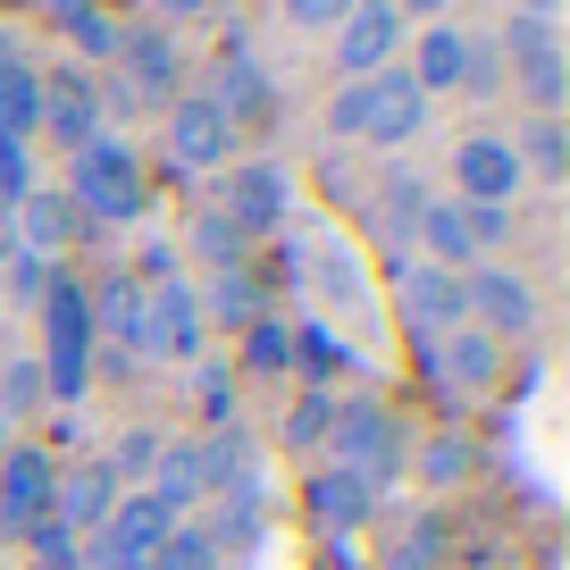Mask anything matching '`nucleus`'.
<instances>
[{"instance_id":"c03bdc74","label":"nucleus","mask_w":570,"mask_h":570,"mask_svg":"<svg viewBox=\"0 0 570 570\" xmlns=\"http://www.w3.org/2000/svg\"><path fill=\"white\" fill-rule=\"evenodd\" d=\"M462 92H503V59H495V42H470V59H462Z\"/></svg>"},{"instance_id":"a211bd4d","label":"nucleus","mask_w":570,"mask_h":570,"mask_svg":"<svg viewBox=\"0 0 570 570\" xmlns=\"http://www.w3.org/2000/svg\"><path fill=\"white\" fill-rule=\"evenodd\" d=\"M202 101H210L218 118L235 126V135H244V126H268V109H277V85H268V76H261V59L244 51V35H235L227 51H218L210 92H202Z\"/></svg>"},{"instance_id":"8fccbe9b","label":"nucleus","mask_w":570,"mask_h":570,"mask_svg":"<svg viewBox=\"0 0 570 570\" xmlns=\"http://www.w3.org/2000/svg\"><path fill=\"white\" fill-rule=\"evenodd\" d=\"M462 570H520V562H512V553H470Z\"/></svg>"},{"instance_id":"0eeeda50","label":"nucleus","mask_w":570,"mask_h":570,"mask_svg":"<svg viewBox=\"0 0 570 570\" xmlns=\"http://www.w3.org/2000/svg\"><path fill=\"white\" fill-rule=\"evenodd\" d=\"M462 303H470V327H487L495 344L537 336V320H546L537 285L520 277V268H503V261H470V268H462Z\"/></svg>"},{"instance_id":"1a4fd4ad","label":"nucleus","mask_w":570,"mask_h":570,"mask_svg":"<svg viewBox=\"0 0 570 570\" xmlns=\"http://www.w3.org/2000/svg\"><path fill=\"white\" fill-rule=\"evenodd\" d=\"M160 160H168V177H210V168L235 160V126L218 118L202 92H177V101H168V126H160Z\"/></svg>"},{"instance_id":"79ce46f5","label":"nucleus","mask_w":570,"mask_h":570,"mask_svg":"<svg viewBox=\"0 0 570 570\" xmlns=\"http://www.w3.org/2000/svg\"><path fill=\"white\" fill-rule=\"evenodd\" d=\"M101 462L118 470V487H126V479H151V462H160V436H151V428H135V436H118Z\"/></svg>"},{"instance_id":"6e6552de","label":"nucleus","mask_w":570,"mask_h":570,"mask_svg":"<svg viewBox=\"0 0 570 570\" xmlns=\"http://www.w3.org/2000/svg\"><path fill=\"white\" fill-rule=\"evenodd\" d=\"M168 529H177V520L142 495V487H126L118 512L85 537V570H151V553L168 546Z\"/></svg>"},{"instance_id":"cd10ccee","label":"nucleus","mask_w":570,"mask_h":570,"mask_svg":"<svg viewBox=\"0 0 570 570\" xmlns=\"http://www.w3.org/2000/svg\"><path fill=\"white\" fill-rule=\"evenodd\" d=\"M512 151H520V177H570V126L562 118H529V126H520V135H512Z\"/></svg>"},{"instance_id":"7ed1b4c3","label":"nucleus","mask_w":570,"mask_h":570,"mask_svg":"<svg viewBox=\"0 0 570 570\" xmlns=\"http://www.w3.org/2000/svg\"><path fill=\"white\" fill-rule=\"evenodd\" d=\"M42 386H51V403H85L92 394V311H85V277H59L51 294H42Z\"/></svg>"},{"instance_id":"2eb2a0df","label":"nucleus","mask_w":570,"mask_h":570,"mask_svg":"<svg viewBox=\"0 0 570 570\" xmlns=\"http://www.w3.org/2000/svg\"><path fill=\"white\" fill-rule=\"evenodd\" d=\"M403 42H411V26L394 18L386 0H361L353 18L336 26V76L361 85V76H377V68H403Z\"/></svg>"},{"instance_id":"b1692460","label":"nucleus","mask_w":570,"mask_h":570,"mask_svg":"<svg viewBox=\"0 0 570 570\" xmlns=\"http://www.w3.org/2000/svg\"><path fill=\"white\" fill-rule=\"evenodd\" d=\"M261 311H268V294H261V277H252V261L210 268V294H202V320H210V327H235V336H244Z\"/></svg>"},{"instance_id":"c85d7f7f","label":"nucleus","mask_w":570,"mask_h":570,"mask_svg":"<svg viewBox=\"0 0 570 570\" xmlns=\"http://www.w3.org/2000/svg\"><path fill=\"white\" fill-rule=\"evenodd\" d=\"M235 344H244V370L252 377H285V370H294V320H277V311H261Z\"/></svg>"},{"instance_id":"20e7f679","label":"nucleus","mask_w":570,"mask_h":570,"mask_svg":"<svg viewBox=\"0 0 570 570\" xmlns=\"http://www.w3.org/2000/svg\"><path fill=\"white\" fill-rule=\"evenodd\" d=\"M495 59H503V85H520V92L537 101V118H562V92H570L562 26H546V18H503Z\"/></svg>"},{"instance_id":"aec40b11","label":"nucleus","mask_w":570,"mask_h":570,"mask_svg":"<svg viewBox=\"0 0 570 570\" xmlns=\"http://www.w3.org/2000/svg\"><path fill=\"white\" fill-rule=\"evenodd\" d=\"M118 495H126V487H118V470H109L101 453H92V462L59 470V495H51V520H59V529H76V537H92V529H101L109 512H118Z\"/></svg>"},{"instance_id":"09e8293b","label":"nucleus","mask_w":570,"mask_h":570,"mask_svg":"<svg viewBox=\"0 0 570 570\" xmlns=\"http://www.w3.org/2000/svg\"><path fill=\"white\" fill-rule=\"evenodd\" d=\"M520 18H546V26H562V0H520Z\"/></svg>"},{"instance_id":"dca6fc26","label":"nucleus","mask_w":570,"mask_h":570,"mask_svg":"<svg viewBox=\"0 0 570 570\" xmlns=\"http://www.w3.org/2000/svg\"><path fill=\"white\" fill-rule=\"evenodd\" d=\"M109 68L126 76V92H135V101H168V92L185 85V42L168 35V26H126L118 35V59H109Z\"/></svg>"},{"instance_id":"a19ab883","label":"nucleus","mask_w":570,"mask_h":570,"mask_svg":"<svg viewBox=\"0 0 570 570\" xmlns=\"http://www.w3.org/2000/svg\"><path fill=\"white\" fill-rule=\"evenodd\" d=\"M194 252H202L210 268H235V261H252V244H244V235H235L218 210H202V218H194Z\"/></svg>"},{"instance_id":"3c124183","label":"nucleus","mask_w":570,"mask_h":570,"mask_svg":"<svg viewBox=\"0 0 570 570\" xmlns=\"http://www.w3.org/2000/svg\"><path fill=\"white\" fill-rule=\"evenodd\" d=\"M0 59H26V42H18V26H0Z\"/></svg>"},{"instance_id":"603ef678","label":"nucleus","mask_w":570,"mask_h":570,"mask_svg":"<svg viewBox=\"0 0 570 570\" xmlns=\"http://www.w3.org/2000/svg\"><path fill=\"white\" fill-rule=\"evenodd\" d=\"M9 252H18V244H9V227H0V268H9Z\"/></svg>"},{"instance_id":"4c0bfd02","label":"nucleus","mask_w":570,"mask_h":570,"mask_svg":"<svg viewBox=\"0 0 570 570\" xmlns=\"http://www.w3.org/2000/svg\"><path fill=\"white\" fill-rule=\"evenodd\" d=\"M462 227H470V252H479V261H495V252L512 244V210H503V202H462Z\"/></svg>"},{"instance_id":"9d476101","label":"nucleus","mask_w":570,"mask_h":570,"mask_svg":"<svg viewBox=\"0 0 570 570\" xmlns=\"http://www.w3.org/2000/svg\"><path fill=\"white\" fill-rule=\"evenodd\" d=\"M218 218H227L244 244H277L285 218H294V177H285L277 160H244L227 177V202H218Z\"/></svg>"},{"instance_id":"ddd939ff","label":"nucleus","mask_w":570,"mask_h":570,"mask_svg":"<svg viewBox=\"0 0 570 570\" xmlns=\"http://www.w3.org/2000/svg\"><path fill=\"white\" fill-rule=\"evenodd\" d=\"M85 311H92V353L109 344V361H142V277L135 268H101L85 285Z\"/></svg>"},{"instance_id":"bb28decb","label":"nucleus","mask_w":570,"mask_h":570,"mask_svg":"<svg viewBox=\"0 0 570 570\" xmlns=\"http://www.w3.org/2000/svg\"><path fill=\"white\" fill-rule=\"evenodd\" d=\"M311 268H320V294L336 311H370V268L353 244H311Z\"/></svg>"},{"instance_id":"72a5a7b5","label":"nucleus","mask_w":570,"mask_h":570,"mask_svg":"<svg viewBox=\"0 0 570 570\" xmlns=\"http://www.w3.org/2000/svg\"><path fill=\"white\" fill-rule=\"evenodd\" d=\"M151 570H227V553L202 537V520H177V529H168V546L151 553Z\"/></svg>"},{"instance_id":"c9c22d12","label":"nucleus","mask_w":570,"mask_h":570,"mask_svg":"<svg viewBox=\"0 0 570 570\" xmlns=\"http://www.w3.org/2000/svg\"><path fill=\"white\" fill-rule=\"evenodd\" d=\"M26 553H35V570H85V537L59 529V520H35V529L18 537Z\"/></svg>"},{"instance_id":"412c9836","label":"nucleus","mask_w":570,"mask_h":570,"mask_svg":"<svg viewBox=\"0 0 570 570\" xmlns=\"http://www.w3.org/2000/svg\"><path fill=\"white\" fill-rule=\"evenodd\" d=\"M436 370H445V394H487L503 377V344L462 320L453 336H436Z\"/></svg>"},{"instance_id":"6ab92c4d","label":"nucleus","mask_w":570,"mask_h":570,"mask_svg":"<svg viewBox=\"0 0 570 570\" xmlns=\"http://www.w3.org/2000/svg\"><path fill=\"white\" fill-rule=\"evenodd\" d=\"M303 512H311L320 537H353V529H370L377 487L353 479V470H311V479H303Z\"/></svg>"},{"instance_id":"39448f33","label":"nucleus","mask_w":570,"mask_h":570,"mask_svg":"<svg viewBox=\"0 0 570 570\" xmlns=\"http://www.w3.org/2000/svg\"><path fill=\"white\" fill-rule=\"evenodd\" d=\"M320 453H336L327 470H353V479H370L377 495L403 479V428H394V411L370 403V394H361V403H336V428H327Z\"/></svg>"},{"instance_id":"c756f323","label":"nucleus","mask_w":570,"mask_h":570,"mask_svg":"<svg viewBox=\"0 0 570 570\" xmlns=\"http://www.w3.org/2000/svg\"><path fill=\"white\" fill-rule=\"evenodd\" d=\"M294 370H303V386H327L336 370H353V353H344V336L327 320H303L294 327Z\"/></svg>"},{"instance_id":"49530a36","label":"nucleus","mask_w":570,"mask_h":570,"mask_svg":"<svg viewBox=\"0 0 570 570\" xmlns=\"http://www.w3.org/2000/svg\"><path fill=\"white\" fill-rule=\"evenodd\" d=\"M218 0H151V26H168V35H177V26H194V18H210Z\"/></svg>"},{"instance_id":"393cba45","label":"nucleus","mask_w":570,"mask_h":570,"mask_svg":"<svg viewBox=\"0 0 570 570\" xmlns=\"http://www.w3.org/2000/svg\"><path fill=\"white\" fill-rule=\"evenodd\" d=\"M18 235H26V252H42V261H59V252H68L76 235H85V218L68 210V194H42V185H35V194L18 202Z\"/></svg>"},{"instance_id":"f3484780","label":"nucleus","mask_w":570,"mask_h":570,"mask_svg":"<svg viewBox=\"0 0 570 570\" xmlns=\"http://www.w3.org/2000/svg\"><path fill=\"white\" fill-rule=\"evenodd\" d=\"M453 185H462V202H503V210H512V194L529 185V177H520L512 135H495V126H470V135L453 142Z\"/></svg>"},{"instance_id":"f257e3e1","label":"nucleus","mask_w":570,"mask_h":570,"mask_svg":"<svg viewBox=\"0 0 570 570\" xmlns=\"http://www.w3.org/2000/svg\"><path fill=\"white\" fill-rule=\"evenodd\" d=\"M68 210L85 218V235H101V227H142L151 218V177H142V151L126 135H92L85 151L68 160Z\"/></svg>"},{"instance_id":"de8ad7c7","label":"nucleus","mask_w":570,"mask_h":570,"mask_svg":"<svg viewBox=\"0 0 570 570\" xmlns=\"http://www.w3.org/2000/svg\"><path fill=\"white\" fill-rule=\"evenodd\" d=\"M386 9H394L403 26H411V18H428V26H436V9H453V0H386Z\"/></svg>"},{"instance_id":"37998d69","label":"nucleus","mask_w":570,"mask_h":570,"mask_svg":"<svg viewBox=\"0 0 570 570\" xmlns=\"http://www.w3.org/2000/svg\"><path fill=\"white\" fill-rule=\"evenodd\" d=\"M26 194H35V142H0V202L18 210Z\"/></svg>"},{"instance_id":"58836bf2","label":"nucleus","mask_w":570,"mask_h":570,"mask_svg":"<svg viewBox=\"0 0 570 570\" xmlns=\"http://www.w3.org/2000/svg\"><path fill=\"white\" fill-rule=\"evenodd\" d=\"M194 386H202V420H210V428H244V411H235V370H227V361H202Z\"/></svg>"},{"instance_id":"864d4df0","label":"nucleus","mask_w":570,"mask_h":570,"mask_svg":"<svg viewBox=\"0 0 570 570\" xmlns=\"http://www.w3.org/2000/svg\"><path fill=\"white\" fill-rule=\"evenodd\" d=\"M9 445H18V436H9V420H0V453H9Z\"/></svg>"},{"instance_id":"7c9ffc66","label":"nucleus","mask_w":570,"mask_h":570,"mask_svg":"<svg viewBox=\"0 0 570 570\" xmlns=\"http://www.w3.org/2000/svg\"><path fill=\"white\" fill-rule=\"evenodd\" d=\"M327 428H336V386H303L277 436H285L294 453H320V445H327Z\"/></svg>"},{"instance_id":"f8f14e48","label":"nucleus","mask_w":570,"mask_h":570,"mask_svg":"<svg viewBox=\"0 0 570 570\" xmlns=\"http://www.w3.org/2000/svg\"><path fill=\"white\" fill-rule=\"evenodd\" d=\"M394 311L411 320V336H453V327L470 320V303H462V268L403 261V268H394Z\"/></svg>"},{"instance_id":"4be33fe9","label":"nucleus","mask_w":570,"mask_h":570,"mask_svg":"<svg viewBox=\"0 0 570 570\" xmlns=\"http://www.w3.org/2000/svg\"><path fill=\"white\" fill-rule=\"evenodd\" d=\"M403 51H411V59H403V76L428 92V101H436V92H462V59H470V35H462V26L436 18L428 35H411Z\"/></svg>"},{"instance_id":"423d86ee","label":"nucleus","mask_w":570,"mask_h":570,"mask_svg":"<svg viewBox=\"0 0 570 570\" xmlns=\"http://www.w3.org/2000/svg\"><path fill=\"white\" fill-rule=\"evenodd\" d=\"M142 361H210V320H202V285L151 277L142 285Z\"/></svg>"},{"instance_id":"2f4dec72","label":"nucleus","mask_w":570,"mask_h":570,"mask_svg":"<svg viewBox=\"0 0 570 570\" xmlns=\"http://www.w3.org/2000/svg\"><path fill=\"white\" fill-rule=\"evenodd\" d=\"M42 403H51V386H42V361H35V353H9V361H0V420L18 428V420H35Z\"/></svg>"},{"instance_id":"a878e982","label":"nucleus","mask_w":570,"mask_h":570,"mask_svg":"<svg viewBox=\"0 0 570 570\" xmlns=\"http://www.w3.org/2000/svg\"><path fill=\"white\" fill-rule=\"evenodd\" d=\"M35 126H42V68L0 59V142H35Z\"/></svg>"},{"instance_id":"5701e85b","label":"nucleus","mask_w":570,"mask_h":570,"mask_svg":"<svg viewBox=\"0 0 570 570\" xmlns=\"http://www.w3.org/2000/svg\"><path fill=\"white\" fill-rule=\"evenodd\" d=\"M35 9L76 42V68H109V59H118V35H126V26L109 18L101 0H35Z\"/></svg>"},{"instance_id":"f03ea898","label":"nucleus","mask_w":570,"mask_h":570,"mask_svg":"<svg viewBox=\"0 0 570 570\" xmlns=\"http://www.w3.org/2000/svg\"><path fill=\"white\" fill-rule=\"evenodd\" d=\"M420 126H428V92L403 68H377V76H361V85H344L327 101V135L370 142V151H403V142H420Z\"/></svg>"},{"instance_id":"a18cd8bd","label":"nucleus","mask_w":570,"mask_h":570,"mask_svg":"<svg viewBox=\"0 0 570 570\" xmlns=\"http://www.w3.org/2000/svg\"><path fill=\"white\" fill-rule=\"evenodd\" d=\"M353 9H361V0H285V18H294V26H344Z\"/></svg>"},{"instance_id":"e433bc0d","label":"nucleus","mask_w":570,"mask_h":570,"mask_svg":"<svg viewBox=\"0 0 570 570\" xmlns=\"http://www.w3.org/2000/svg\"><path fill=\"white\" fill-rule=\"evenodd\" d=\"M59 277H68V261H42V252H9V294H18V303H35V311H42V294H51Z\"/></svg>"},{"instance_id":"4468645a","label":"nucleus","mask_w":570,"mask_h":570,"mask_svg":"<svg viewBox=\"0 0 570 570\" xmlns=\"http://www.w3.org/2000/svg\"><path fill=\"white\" fill-rule=\"evenodd\" d=\"M42 142H51V151H85L92 135H101V101H92V68H42V126H35Z\"/></svg>"},{"instance_id":"473e14b6","label":"nucleus","mask_w":570,"mask_h":570,"mask_svg":"<svg viewBox=\"0 0 570 570\" xmlns=\"http://www.w3.org/2000/svg\"><path fill=\"white\" fill-rule=\"evenodd\" d=\"M445 546H453L445 512H428V520H411V529L386 546V570H436V562H445Z\"/></svg>"},{"instance_id":"f704fd0d","label":"nucleus","mask_w":570,"mask_h":570,"mask_svg":"<svg viewBox=\"0 0 570 570\" xmlns=\"http://www.w3.org/2000/svg\"><path fill=\"white\" fill-rule=\"evenodd\" d=\"M470 470H479V453H470L462 436H428V445H420V487H436V495H445V487H462Z\"/></svg>"},{"instance_id":"ea45409f","label":"nucleus","mask_w":570,"mask_h":570,"mask_svg":"<svg viewBox=\"0 0 570 570\" xmlns=\"http://www.w3.org/2000/svg\"><path fill=\"white\" fill-rule=\"evenodd\" d=\"M428 202H436V194H428L420 177H386V194H377V210H386V227H394V235H403V244H411V227H420V210H428Z\"/></svg>"},{"instance_id":"9b49d317","label":"nucleus","mask_w":570,"mask_h":570,"mask_svg":"<svg viewBox=\"0 0 570 570\" xmlns=\"http://www.w3.org/2000/svg\"><path fill=\"white\" fill-rule=\"evenodd\" d=\"M51 495H59V462L42 445L0 453V546H18L35 520H51Z\"/></svg>"}]
</instances>
